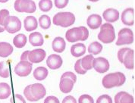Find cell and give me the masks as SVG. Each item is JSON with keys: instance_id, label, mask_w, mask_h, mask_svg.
I'll use <instances>...</instances> for the list:
<instances>
[{"instance_id": "obj_1", "label": "cell", "mask_w": 135, "mask_h": 103, "mask_svg": "<svg viewBox=\"0 0 135 103\" xmlns=\"http://www.w3.org/2000/svg\"><path fill=\"white\" fill-rule=\"evenodd\" d=\"M89 36V30L85 27H79L69 29L65 33L66 40L70 42H75L78 40L85 41Z\"/></svg>"}, {"instance_id": "obj_2", "label": "cell", "mask_w": 135, "mask_h": 103, "mask_svg": "<svg viewBox=\"0 0 135 103\" xmlns=\"http://www.w3.org/2000/svg\"><path fill=\"white\" fill-rule=\"evenodd\" d=\"M98 40L103 43H111L115 40V28L110 23H105L100 26Z\"/></svg>"}, {"instance_id": "obj_3", "label": "cell", "mask_w": 135, "mask_h": 103, "mask_svg": "<svg viewBox=\"0 0 135 103\" xmlns=\"http://www.w3.org/2000/svg\"><path fill=\"white\" fill-rule=\"evenodd\" d=\"M75 16L71 12H59L53 17V24L61 27H68L74 24Z\"/></svg>"}, {"instance_id": "obj_4", "label": "cell", "mask_w": 135, "mask_h": 103, "mask_svg": "<svg viewBox=\"0 0 135 103\" xmlns=\"http://www.w3.org/2000/svg\"><path fill=\"white\" fill-rule=\"evenodd\" d=\"M15 9L18 12L33 13L37 10V6L33 0H16Z\"/></svg>"}, {"instance_id": "obj_5", "label": "cell", "mask_w": 135, "mask_h": 103, "mask_svg": "<svg viewBox=\"0 0 135 103\" xmlns=\"http://www.w3.org/2000/svg\"><path fill=\"white\" fill-rule=\"evenodd\" d=\"M3 27L9 33H15L21 29V22L18 17L8 16L6 19Z\"/></svg>"}, {"instance_id": "obj_6", "label": "cell", "mask_w": 135, "mask_h": 103, "mask_svg": "<svg viewBox=\"0 0 135 103\" xmlns=\"http://www.w3.org/2000/svg\"><path fill=\"white\" fill-rule=\"evenodd\" d=\"M134 42V33L129 28H123L118 32L116 46L130 45Z\"/></svg>"}, {"instance_id": "obj_7", "label": "cell", "mask_w": 135, "mask_h": 103, "mask_svg": "<svg viewBox=\"0 0 135 103\" xmlns=\"http://www.w3.org/2000/svg\"><path fill=\"white\" fill-rule=\"evenodd\" d=\"M32 102H37L43 99L46 94L44 86L41 84H33L30 85Z\"/></svg>"}, {"instance_id": "obj_8", "label": "cell", "mask_w": 135, "mask_h": 103, "mask_svg": "<svg viewBox=\"0 0 135 103\" xmlns=\"http://www.w3.org/2000/svg\"><path fill=\"white\" fill-rule=\"evenodd\" d=\"M33 64L29 61H21L15 67V73L19 77H27L32 71Z\"/></svg>"}, {"instance_id": "obj_9", "label": "cell", "mask_w": 135, "mask_h": 103, "mask_svg": "<svg viewBox=\"0 0 135 103\" xmlns=\"http://www.w3.org/2000/svg\"><path fill=\"white\" fill-rule=\"evenodd\" d=\"M109 62L106 58L103 57H99L93 59V67L97 72L103 73L107 72L109 69Z\"/></svg>"}, {"instance_id": "obj_10", "label": "cell", "mask_w": 135, "mask_h": 103, "mask_svg": "<svg viewBox=\"0 0 135 103\" xmlns=\"http://www.w3.org/2000/svg\"><path fill=\"white\" fill-rule=\"evenodd\" d=\"M119 83V78L118 72L110 73L107 75H105L103 78L102 84L105 89H112L115 86H118Z\"/></svg>"}, {"instance_id": "obj_11", "label": "cell", "mask_w": 135, "mask_h": 103, "mask_svg": "<svg viewBox=\"0 0 135 103\" xmlns=\"http://www.w3.org/2000/svg\"><path fill=\"white\" fill-rule=\"evenodd\" d=\"M46 53L42 48H36L31 52H29L28 55V61L31 63L38 64L42 62L46 58Z\"/></svg>"}, {"instance_id": "obj_12", "label": "cell", "mask_w": 135, "mask_h": 103, "mask_svg": "<svg viewBox=\"0 0 135 103\" xmlns=\"http://www.w3.org/2000/svg\"><path fill=\"white\" fill-rule=\"evenodd\" d=\"M122 21L127 26H133L134 24V9L128 8L122 13Z\"/></svg>"}, {"instance_id": "obj_13", "label": "cell", "mask_w": 135, "mask_h": 103, "mask_svg": "<svg viewBox=\"0 0 135 103\" xmlns=\"http://www.w3.org/2000/svg\"><path fill=\"white\" fill-rule=\"evenodd\" d=\"M63 64V60L61 57L59 55H50L47 58L46 65L52 70H57L60 68Z\"/></svg>"}, {"instance_id": "obj_14", "label": "cell", "mask_w": 135, "mask_h": 103, "mask_svg": "<svg viewBox=\"0 0 135 103\" xmlns=\"http://www.w3.org/2000/svg\"><path fill=\"white\" fill-rule=\"evenodd\" d=\"M122 64L128 70H133L134 68V51L133 49L130 48L125 53Z\"/></svg>"}, {"instance_id": "obj_15", "label": "cell", "mask_w": 135, "mask_h": 103, "mask_svg": "<svg viewBox=\"0 0 135 103\" xmlns=\"http://www.w3.org/2000/svg\"><path fill=\"white\" fill-rule=\"evenodd\" d=\"M103 17L107 23H114L119 19V12L115 8H108L104 11Z\"/></svg>"}, {"instance_id": "obj_16", "label": "cell", "mask_w": 135, "mask_h": 103, "mask_svg": "<svg viewBox=\"0 0 135 103\" xmlns=\"http://www.w3.org/2000/svg\"><path fill=\"white\" fill-rule=\"evenodd\" d=\"M115 103H134V99L131 94L122 91L115 96Z\"/></svg>"}, {"instance_id": "obj_17", "label": "cell", "mask_w": 135, "mask_h": 103, "mask_svg": "<svg viewBox=\"0 0 135 103\" xmlns=\"http://www.w3.org/2000/svg\"><path fill=\"white\" fill-rule=\"evenodd\" d=\"M86 24L88 27L92 30L98 29L102 25V18L99 14H91L87 18Z\"/></svg>"}, {"instance_id": "obj_18", "label": "cell", "mask_w": 135, "mask_h": 103, "mask_svg": "<svg viewBox=\"0 0 135 103\" xmlns=\"http://www.w3.org/2000/svg\"><path fill=\"white\" fill-rule=\"evenodd\" d=\"M52 49L54 50V52H56L58 53H61L65 49L66 43L62 37L58 36V37H55L53 40L52 43Z\"/></svg>"}, {"instance_id": "obj_19", "label": "cell", "mask_w": 135, "mask_h": 103, "mask_svg": "<svg viewBox=\"0 0 135 103\" xmlns=\"http://www.w3.org/2000/svg\"><path fill=\"white\" fill-rule=\"evenodd\" d=\"M74 82L68 78H61L59 89L63 93H69L74 88Z\"/></svg>"}, {"instance_id": "obj_20", "label": "cell", "mask_w": 135, "mask_h": 103, "mask_svg": "<svg viewBox=\"0 0 135 103\" xmlns=\"http://www.w3.org/2000/svg\"><path fill=\"white\" fill-rule=\"evenodd\" d=\"M29 42L33 46H41L44 43V39L40 32H33L29 36Z\"/></svg>"}, {"instance_id": "obj_21", "label": "cell", "mask_w": 135, "mask_h": 103, "mask_svg": "<svg viewBox=\"0 0 135 103\" xmlns=\"http://www.w3.org/2000/svg\"><path fill=\"white\" fill-rule=\"evenodd\" d=\"M86 52V46L83 43L74 44L71 48V53L75 58H80Z\"/></svg>"}, {"instance_id": "obj_22", "label": "cell", "mask_w": 135, "mask_h": 103, "mask_svg": "<svg viewBox=\"0 0 135 103\" xmlns=\"http://www.w3.org/2000/svg\"><path fill=\"white\" fill-rule=\"evenodd\" d=\"M12 46L6 42H0V57L7 58L13 52Z\"/></svg>"}, {"instance_id": "obj_23", "label": "cell", "mask_w": 135, "mask_h": 103, "mask_svg": "<svg viewBox=\"0 0 135 103\" xmlns=\"http://www.w3.org/2000/svg\"><path fill=\"white\" fill-rule=\"evenodd\" d=\"M24 25H25V30L28 32L35 30L38 27L37 19L33 16H27L24 21Z\"/></svg>"}, {"instance_id": "obj_24", "label": "cell", "mask_w": 135, "mask_h": 103, "mask_svg": "<svg viewBox=\"0 0 135 103\" xmlns=\"http://www.w3.org/2000/svg\"><path fill=\"white\" fill-rule=\"evenodd\" d=\"M48 74L49 71L45 67H38L33 71V77L37 80L41 81L46 78Z\"/></svg>"}, {"instance_id": "obj_25", "label": "cell", "mask_w": 135, "mask_h": 103, "mask_svg": "<svg viewBox=\"0 0 135 103\" xmlns=\"http://www.w3.org/2000/svg\"><path fill=\"white\" fill-rule=\"evenodd\" d=\"M12 90L10 86L6 83H0V99L3 100L10 96Z\"/></svg>"}, {"instance_id": "obj_26", "label": "cell", "mask_w": 135, "mask_h": 103, "mask_svg": "<svg viewBox=\"0 0 135 103\" xmlns=\"http://www.w3.org/2000/svg\"><path fill=\"white\" fill-rule=\"evenodd\" d=\"M27 36L25 34L20 33L18 34L17 36H15L14 40H13V44L15 47L17 48H23L25 47L26 43H27Z\"/></svg>"}, {"instance_id": "obj_27", "label": "cell", "mask_w": 135, "mask_h": 103, "mask_svg": "<svg viewBox=\"0 0 135 103\" xmlns=\"http://www.w3.org/2000/svg\"><path fill=\"white\" fill-rule=\"evenodd\" d=\"M94 59V57L93 56V55H87L84 58H81V66L82 67L86 70V71H89L91 70L93 68V61Z\"/></svg>"}, {"instance_id": "obj_28", "label": "cell", "mask_w": 135, "mask_h": 103, "mask_svg": "<svg viewBox=\"0 0 135 103\" xmlns=\"http://www.w3.org/2000/svg\"><path fill=\"white\" fill-rule=\"evenodd\" d=\"M10 76L9 65L7 61L0 62V77L2 78H8Z\"/></svg>"}, {"instance_id": "obj_29", "label": "cell", "mask_w": 135, "mask_h": 103, "mask_svg": "<svg viewBox=\"0 0 135 103\" xmlns=\"http://www.w3.org/2000/svg\"><path fill=\"white\" fill-rule=\"evenodd\" d=\"M103 50V46L99 42H93L88 47V52L90 54L98 55Z\"/></svg>"}, {"instance_id": "obj_30", "label": "cell", "mask_w": 135, "mask_h": 103, "mask_svg": "<svg viewBox=\"0 0 135 103\" xmlns=\"http://www.w3.org/2000/svg\"><path fill=\"white\" fill-rule=\"evenodd\" d=\"M39 24L41 28L44 30H47L51 26V19L48 15L43 14L39 18Z\"/></svg>"}, {"instance_id": "obj_31", "label": "cell", "mask_w": 135, "mask_h": 103, "mask_svg": "<svg viewBox=\"0 0 135 103\" xmlns=\"http://www.w3.org/2000/svg\"><path fill=\"white\" fill-rule=\"evenodd\" d=\"M39 7L42 12H49L52 8V0H40L39 2Z\"/></svg>"}, {"instance_id": "obj_32", "label": "cell", "mask_w": 135, "mask_h": 103, "mask_svg": "<svg viewBox=\"0 0 135 103\" xmlns=\"http://www.w3.org/2000/svg\"><path fill=\"white\" fill-rule=\"evenodd\" d=\"M78 103H94V100L92 96L87 94L80 96L78 99Z\"/></svg>"}, {"instance_id": "obj_33", "label": "cell", "mask_w": 135, "mask_h": 103, "mask_svg": "<svg viewBox=\"0 0 135 103\" xmlns=\"http://www.w3.org/2000/svg\"><path fill=\"white\" fill-rule=\"evenodd\" d=\"M80 61H81V59H78V60L75 62V65H74V70H75L76 72L78 73H79V74H85L87 71L84 70V69L82 67Z\"/></svg>"}, {"instance_id": "obj_34", "label": "cell", "mask_w": 135, "mask_h": 103, "mask_svg": "<svg viewBox=\"0 0 135 103\" xmlns=\"http://www.w3.org/2000/svg\"><path fill=\"white\" fill-rule=\"evenodd\" d=\"M97 103H113L112 102V99L109 95H102L99 97L97 100Z\"/></svg>"}, {"instance_id": "obj_35", "label": "cell", "mask_w": 135, "mask_h": 103, "mask_svg": "<svg viewBox=\"0 0 135 103\" xmlns=\"http://www.w3.org/2000/svg\"><path fill=\"white\" fill-rule=\"evenodd\" d=\"M9 16V12L7 9H2L0 11V25L3 27L4 22L8 17Z\"/></svg>"}, {"instance_id": "obj_36", "label": "cell", "mask_w": 135, "mask_h": 103, "mask_svg": "<svg viewBox=\"0 0 135 103\" xmlns=\"http://www.w3.org/2000/svg\"><path fill=\"white\" fill-rule=\"evenodd\" d=\"M68 2H69V0H55L54 4L57 8L62 9L68 6Z\"/></svg>"}, {"instance_id": "obj_37", "label": "cell", "mask_w": 135, "mask_h": 103, "mask_svg": "<svg viewBox=\"0 0 135 103\" xmlns=\"http://www.w3.org/2000/svg\"><path fill=\"white\" fill-rule=\"evenodd\" d=\"M10 102L11 103H26V101L24 99V97L20 94L15 95L12 99H10Z\"/></svg>"}, {"instance_id": "obj_38", "label": "cell", "mask_w": 135, "mask_h": 103, "mask_svg": "<svg viewBox=\"0 0 135 103\" xmlns=\"http://www.w3.org/2000/svg\"><path fill=\"white\" fill-rule=\"evenodd\" d=\"M61 78L70 79V80H71L74 82V84H75L76 81H77V77H76V75L74 74V73L71 72V71H67V72L64 73L61 75Z\"/></svg>"}, {"instance_id": "obj_39", "label": "cell", "mask_w": 135, "mask_h": 103, "mask_svg": "<svg viewBox=\"0 0 135 103\" xmlns=\"http://www.w3.org/2000/svg\"><path fill=\"white\" fill-rule=\"evenodd\" d=\"M129 49H130V48H122L118 52V61L122 64L123 63V58H124V55L128 51Z\"/></svg>"}, {"instance_id": "obj_40", "label": "cell", "mask_w": 135, "mask_h": 103, "mask_svg": "<svg viewBox=\"0 0 135 103\" xmlns=\"http://www.w3.org/2000/svg\"><path fill=\"white\" fill-rule=\"evenodd\" d=\"M44 103H60L59 100L58 99V98L55 96H50L46 97L44 100Z\"/></svg>"}, {"instance_id": "obj_41", "label": "cell", "mask_w": 135, "mask_h": 103, "mask_svg": "<svg viewBox=\"0 0 135 103\" xmlns=\"http://www.w3.org/2000/svg\"><path fill=\"white\" fill-rule=\"evenodd\" d=\"M118 78H119V83H118V86L119 87V86H122V85L125 83V81H126V77H125L124 74L122 72H118Z\"/></svg>"}, {"instance_id": "obj_42", "label": "cell", "mask_w": 135, "mask_h": 103, "mask_svg": "<svg viewBox=\"0 0 135 103\" xmlns=\"http://www.w3.org/2000/svg\"><path fill=\"white\" fill-rule=\"evenodd\" d=\"M61 103H78L77 100L75 99V98L73 97L72 96H68L65 97L64 99L62 100Z\"/></svg>"}, {"instance_id": "obj_43", "label": "cell", "mask_w": 135, "mask_h": 103, "mask_svg": "<svg viewBox=\"0 0 135 103\" xmlns=\"http://www.w3.org/2000/svg\"><path fill=\"white\" fill-rule=\"evenodd\" d=\"M30 51H25L21 55V61H28V55Z\"/></svg>"}, {"instance_id": "obj_44", "label": "cell", "mask_w": 135, "mask_h": 103, "mask_svg": "<svg viewBox=\"0 0 135 103\" xmlns=\"http://www.w3.org/2000/svg\"><path fill=\"white\" fill-rule=\"evenodd\" d=\"M5 31V28H4V27H2V26H1L0 25V33H2V32H4Z\"/></svg>"}, {"instance_id": "obj_45", "label": "cell", "mask_w": 135, "mask_h": 103, "mask_svg": "<svg viewBox=\"0 0 135 103\" xmlns=\"http://www.w3.org/2000/svg\"><path fill=\"white\" fill-rule=\"evenodd\" d=\"M8 0H0V3H6Z\"/></svg>"}, {"instance_id": "obj_46", "label": "cell", "mask_w": 135, "mask_h": 103, "mask_svg": "<svg viewBox=\"0 0 135 103\" xmlns=\"http://www.w3.org/2000/svg\"><path fill=\"white\" fill-rule=\"evenodd\" d=\"M89 1H90V2H98L99 0H89Z\"/></svg>"}]
</instances>
